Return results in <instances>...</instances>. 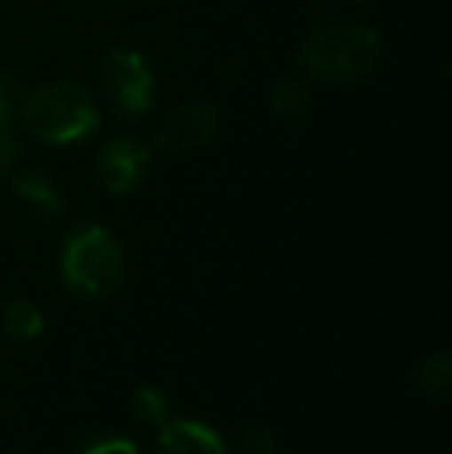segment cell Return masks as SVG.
I'll list each match as a JSON object with an SVG mask.
<instances>
[{"label":"cell","mask_w":452,"mask_h":454,"mask_svg":"<svg viewBox=\"0 0 452 454\" xmlns=\"http://www.w3.org/2000/svg\"><path fill=\"white\" fill-rule=\"evenodd\" d=\"M381 62V35L369 25H316L301 47V66L320 81H362Z\"/></svg>","instance_id":"obj_1"},{"label":"cell","mask_w":452,"mask_h":454,"mask_svg":"<svg viewBox=\"0 0 452 454\" xmlns=\"http://www.w3.org/2000/svg\"><path fill=\"white\" fill-rule=\"evenodd\" d=\"M19 118L37 139L50 145H72L99 127V106L81 84L56 81L19 99Z\"/></svg>","instance_id":"obj_2"},{"label":"cell","mask_w":452,"mask_h":454,"mask_svg":"<svg viewBox=\"0 0 452 454\" xmlns=\"http://www.w3.org/2000/svg\"><path fill=\"white\" fill-rule=\"evenodd\" d=\"M59 275L81 297H106L124 281V247L106 226H81L62 245Z\"/></svg>","instance_id":"obj_3"},{"label":"cell","mask_w":452,"mask_h":454,"mask_svg":"<svg viewBox=\"0 0 452 454\" xmlns=\"http://www.w3.org/2000/svg\"><path fill=\"white\" fill-rule=\"evenodd\" d=\"M103 84L112 102L131 118H143L152 108V90L155 81L146 59L133 50H112L103 62Z\"/></svg>","instance_id":"obj_4"},{"label":"cell","mask_w":452,"mask_h":454,"mask_svg":"<svg viewBox=\"0 0 452 454\" xmlns=\"http://www.w3.org/2000/svg\"><path fill=\"white\" fill-rule=\"evenodd\" d=\"M220 127V118L211 106H177L162 118L155 133L158 149L170 155H186L214 139Z\"/></svg>","instance_id":"obj_5"},{"label":"cell","mask_w":452,"mask_h":454,"mask_svg":"<svg viewBox=\"0 0 452 454\" xmlns=\"http://www.w3.org/2000/svg\"><path fill=\"white\" fill-rule=\"evenodd\" d=\"M149 149H146L139 139L131 137H118L112 143L103 145L97 158V176L103 183L106 192L112 195H127L143 183L146 170H149Z\"/></svg>","instance_id":"obj_6"},{"label":"cell","mask_w":452,"mask_h":454,"mask_svg":"<svg viewBox=\"0 0 452 454\" xmlns=\"http://www.w3.org/2000/svg\"><path fill=\"white\" fill-rule=\"evenodd\" d=\"M158 454H226V442L205 420L177 418L162 424Z\"/></svg>","instance_id":"obj_7"},{"label":"cell","mask_w":452,"mask_h":454,"mask_svg":"<svg viewBox=\"0 0 452 454\" xmlns=\"http://www.w3.org/2000/svg\"><path fill=\"white\" fill-rule=\"evenodd\" d=\"M12 192L41 216H59L62 210H66V195H62V189L44 174H22L12 183Z\"/></svg>","instance_id":"obj_8"},{"label":"cell","mask_w":452,"mask_h":454,"mask_svg":"<svg viewBox=\"0 0 452 454\" xmlns=\"http://www.w3.org/2000/svg\"><path fill=\"white\" fill-rule=\"evenodd\" d=\"M19 87L10 74L0 78V176L10 174L12 164L19 161V143L12 137V118H16V106H19Z\"/></svg>","instance_id":"obj_9"},{"label":"cell","mask_w":452,"mask_h":454,"mask_svg":"<svg viewBox=\"0 0 452 454\" xmlns=\"http://www.w3.org/2000/svg\"><path fill=\"white\" fill-rule=\"evenodd\" d=\"M412 387L424 395V399L447 402L449 399V383H452V364L449 353H434L428 359H422L412 368Z\"/></svg>","instance_id":"obj_10"},{"label":"cell","mask_w":452,"mask_h":454,"mask_svg":"<svg viewBox=\"0 0 452 454\" xmlns=\"http://www.w3.org/2000/svg\"><path fill=\"white\" fill-rule=\"evenodd\" d=\"M0 318H4V334L16 343L35 340V337H41L44 328H47V318H44L41 306L31 303V300H12Z\"/></svg>","instance_id":"obj_11"},{"label":"cell","mask_w":452,"mask_h":454,"mask_svg":"<svg viewBox=\"0 0 452 454\" xmlns=\"http://www.w3.org/2000/svg\"><path fill=\"white\" fill-rule=\"evenodd\" d=\"M131 408H133V414H137L139 424H146V427H162L170 420L168 395H164L158 387H149V383H143V387L133 389Z\"/></svg>","instance_id":"obj_12"},{"label":"cell","mask_w":452,"mask_h":454,"mask_svg":"<svg viewBox=\"0 0 452 454\" xmlns=\"http://www.w3.org/2000/svg\"><path fill=\"white\" fill-rule=\"evenodd\" d=\"M273 112L282 114V118H304V114L313 108V96L307 87L295 78H285L273 87Z\"/></svg>","instance_id":"obj_13"},{"label":"cell","mask_w":452,"mask_h":454,"mask_svg":"<svg viewBox=\"0 0 452 454\" xmlns=\"http://www.w3.org/2000/svg\"><path fill=\"white\" fill-rule=\"evenodd\" d=\"M239 454H279V439L266 424H248L239 433Z\"/></svg>","instance_id":"obj_14"},{"label":"cell","mask_w":452,"mask_h":454,"mask_svg":"<svg viewBox=\"0 0 452 454\" xmlns=\"http://www.w3.org/2000/svg\"><path fill=\"white\" fill-rule=\"evenodd\" d=\"M78 454H143V451L137 449V442H131L124 436H103L87 442Z\"/></svg>","instance_id":"obj_15"},{"label":"cell","mask_w":452,"mask_h":454,"mask_svg":"<svg viewBox=\"0 0 452 454\" xmlns=\"http://www.w3.org/2000/svg\"><path fill=\"white\" fill-rule=\"evenodd\" d=\"M0 78H4V72H0Z\"/></svg>","instance_id":"obj_16"}]
</instances>
